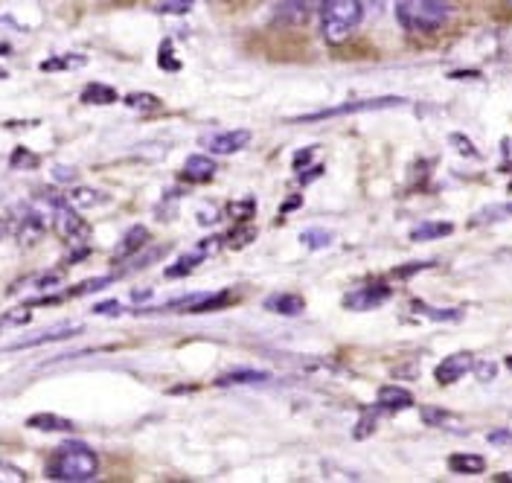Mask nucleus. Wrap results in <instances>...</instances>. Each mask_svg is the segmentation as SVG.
<instances>
[{"label":"nucleus","instance_id":"obj_24","mask_svg":"<svg viewBox=\"0 0 512 483\" xmlns=\"http://www.w3.org/2000/svg\"><path fill=\"white\" fill-rule=\"evenodd\" d=\"M111 280L114 277H94V280H85V283H79V286H73V289L67 291L70 297H82V294H94V291L105 289V286H111Z\"/></svg>","mask_w":512,"mask_h":483},{"label":"nucleus","instance_id":"obj_11","mask_svg":"<svg viewBox=\"0 0 512 483\" xmlns=\"http://www.w3.org/2000/svg\"><path fill=\"white\" fill-rule=\"evenodd\" d=\"M268 312H277V315H286V318H294V315H300L303 309H306V300L300 297V294H291V291H283V294H271V297H265V303H262Z\"/></svg>","mask_w":512,"mask_h":483},{"label":"nucleus","instance_id":"obj_14","mask_svg":"<svg viewBox=\"0 0 512 483\" xmlns=\"http://www.w3.org/2000/svg\"><path fill=\"white\" fill-rule=\"evenodd\" d=\"M448 469L454 475H480L486 469V460L480 454H451L448 457Z\"/></svg>","mask_w":512,"mask_h":483},{"label":"nucleus","instance_id":"obj_1","mask_svg":"<svg viewBox=\"0 0 512 483\" xmlns=\"http://www.w3.org/2000/svg\"><path fill=\"white\" fill-rule=\"evenodd\" d=\"M382 6L384 0H323L320 3V33L329 44H341Z\"/></svg>","mask_w":512,"mask_h":483},{"label":"nucleus","instance_id":"obj_39","mask_svg":"<svg viewBox=\"0 0 512 483\" xmlns=\"http://www.w3.org/2000/svg\"><path fill=\"white\" fill-rule=\"evenodd\" d=\"M507 367H510V370H512V355H510V358H507Z\"/></svg>","mask_w":512,"mask_h":483},{"label":"nucleus","instance_id":"obj_2","mask_svg":"<svg viewBox=\"0 0 512 483\" xmlns=\"http://www.w3.org/2000/svg\"><path fill=\"white\" fill-rule=\"evenodd\" d=\"M99 472V457L82 443H67L62 449L53 451L47 460V478L64 483L94 481Z\"/></svg>","mask_w":512,"mask_h":483},{"label":"nucleus","instance_id":"obj_15","mask_svg":"<svg viewBox=\"0 0 512 483\" xmlns=\"http://www.w3.org/2000/svg\"><path fill=\"white\" fill-rule=\"evenodd\" d=\"M146 242H149V230L146 227H131L126 236H123V245L117 248V254H114V259L120 262L123 257H131V254H137L140 248H146Z\"/></svg>","mask_w":512,"mask_h":483},{"label":"nucleus","instance_id":"obj_20","mask_svg":"<svg viewBox=\"0 0 512 483\" xmlns=\"http://www.w3.org/2000/svg\"><path fill=\"white\" fill-rule=\"evenodd\" d=\"M27 425L38 428V431H73V422L56 417V414H35V417L27 419Z\"/></svg>","mask_w":512,"mask_h":483},{"label":"nucleus","instance_id":"obj_36","mask_svg":"<svg viewBox=\"0 0 512 483\" xmlns=\"http://www.w3.org/2000/svg\"><path fill=\"white\" fill-rule=\"evenodd\" d=\"M56 181H73L76 178V172L73 169H67V166H56V175H53Z\"/></svg>","mask_w":512,"mask_h":483},{"label":"nucleus","instance_id":"obj_12","mask_svg":"<svg viewBox=\"0 0 512 483\" xmlns=\"http://www.w3.org/2000/svg\"><path fill=\"white\" fill-rule=\"evenodd\" d=\"M414 405V396H411V390H405V387L399 385H384L379 390V408L382 411H405V408H411Z\"/></svg>","mask_w":512,"mask_h":483},{"label":"nucleus","instance_id":"obj_21","mask_svg":"<svg viewBox=\"0 0 512 483\" xmlns=\"http://www.w3.org/2000/svg\"><path fill=\"white\" fill-rule=\"evenodd\" d=\"M309 9H312V0H283L280 3V15L291 21V24H297V21H303L306 15H309Z\"/></svg>","mask_w":512,"mask_h":483},{"label":"nucleus","instance_id":"obj_34","mask_svg":"<svg viewBox=\"0 0 512 483\" xmlns=\"http://www.w3.org/2000/svg\"><path fill=\"white\" fill-rule=\"evenodd\" d=\"M475 373H478L480 382H489V379L495 376V364H478V367H475Z\"/></svg>","mask_w":512,"mask_h":483},{"label":"nucleus","instance_id":"obj_29","mask_svg":"<svg viewBox=\"0 0 512 483\" xmlns=\"http://www.w3.org/2000/svg\"><path fill=\"white\" fill-rule=\"evenodd\" d=\"M85 65V56H76V59H53V62H44L41 70H67V67Z\"/></svg>","mask_w":512,"mask_h":483},{"label":"nucleus","instance_id":"obj_25","mask_svg":"<svg viewBox=\"0 0 512 483\" xmlns=\"http://www.w3.org/2000/svg\"><path fill=\"white\" fill-rule=\"evenodd\" d=\"M414 309H419L425 318H431V321H460V312L457 309H431V306H425V303H414Z\"/></svg>","mask_w":512,"mask_h":483},{"label":"nucleus","instance_id":"obj_30","mask_svg":"<svg viewBox=\"0 0 512 483\" xmlns=\"http://www.w3.org/2000/svg\"><path fill=\"white\" fill-rule=\"evenodd\" d=\"M9 163H12L15 169H21V166H35V163H38V158H35V155H30L27 149H18V152L12 155V161Z\"/></svg>","mask_w":512,"mask_h":483},{"label":"nucleus","instance_id":"obj_3","mask_svg":"<svg viewBox=\"0 0 512 483\" xmlns=\"http://www.w3.org/2000/svg\"><path fill=\"white\" fill-rule=\"evenodd\" d=\"M451 15L448 0H396V18L408 33H434Z\"/></svg>","mask_w":512,"mask_h":483},{"label":"nucleus","instance_id":"obj_40","mask_svg":"<svg viewBox=\"0 0 512 483\" xmlns=\"http://www.w3.org/2000/svg\"><path fill=\"white\" fill-rule=\"evenodd\" d=\"M507 6H512V0H507Z\"/></svg>","mask_w":512,"mask_h":483},{"label":"nucleus","instance_id":"obj_18","mask_svg":"<svg viewBox=\"0 0 512 483\" xmlns=\"http://www.w3.org/2000/svg\"><path fill=\"white\" fill-rule=\"evenodd\" d=\"M82 102H88V105H111V102H117V91L114 88H108V85H102V82H91L85 91H82Z\"/></svg>","mask_w":512,"mask_h":483},{"label":"nucleus","instance_id":"obj_19","mask_svg":"<svg viewBox=\"0 0 512 483\" xmlns=\"http://www.w3.org/2000/svg\"><path fill=\"white\" fill-rule=\"evenodd\" d=\"M64 201H67L70 207H76V210H91V207H99V204L105 201V195L82 187V190H73L70 195H64Z\"/></svg>","mask_w":512,"mask_h":483},{"label":"nucleus","instance_id":"obj_31","mask_svg":"<svg viewBox=\"0 0 512 483\" xmlns=\"http://www.w3.org/2000/svg\"><path fill=\"white\" fill-rule=\"evenodd\" d=\"M96 315H120V303L117 300H108V303H99L94 309Z\"/></svg>","mask_w":512,"mask_h":483},{"label":"nucleus","instance_id":"obj_10","mask_svg":"<svg viewBox=\"0 0 512 483\" xmlns=\"http://www.w3.org/2000/svg\"><path fill=\"white\" fill-rule=\"evenodd\" d=\"M79 332H82V326H76V323H62V326L44 329V332H41V335H35V338H24V341L12 344L9 350H30V347H41V344H50V341L73 338V335H79Z\"/></svg>","mask_w":512,"mask_h":483},{"label":"nucleus","instance_id":"obj_7","mask_svg":"<svg viewBox=\"0 0 512 483\" xmlns=\"http://www.w3.org/2000/svg\"><path fill=\"white\" fill-rule=\"evenodd\" d=\"M475 367V358L469 353H454L443 358L440 364H437V370H434V379L440 382V385H454V382H460L469 370Z\"/></svg>","mask_w":512,"mask_h":483},{"label":"nucleus","instance_id":"obj_26","mask_svg":"<svg viewBox=\"0 0 512 483\" xmlns=\"http://www.w3.org/2000/svg\"><path fill=\"white\" fill-rule=\"evenodd\" d=\"M195 0H160L158 12L160 15H187Z\"/></svg>","mask_w":512,"mask_h":483},{"label":"nucleus","instance_id":"obj_16","mask_svg":"<svg viewBox=\"0 0 512 483\" xmlns=\"http://www.w3.org/2000/svg\"><path fill=\"white\" fill-rule=\"evenodd\" d=\"M204 259H207V257H204V254H201V251L195 248L192 254H184V257L178 259V262H172V265H169V268H166L163 274H166L169 280H181V277L192 274V271H195V268H198V265H201Z\"/></svg>","mask_w":512,"mask_h":483},{"label":"nucleus","instance_id":"obj_17","mask_svg":"<svg viewBox=\"0 0 512 483\" xmlns=\"http://www.w3.org/2000/svg\"><path fill=\"white\" fill-rule=\"evenodd\" d=\"M271 376L262 373V370H233V373H224L219 376V385H256V382H268Z\"/></svg>","mask_w":512,"mask_h":483},{"label":"nucleus","instance_id":"obj_22","mask_svg":"<svg viewBox=\"0 0 512 483\" xmlns=\"http://www.w3.org/2000/svg\"><path fill=\"white\" fill-rule=\"evenodd\" d=\"M454 227L448 225V222H428V225H419L411 233V239L414 242H428V239H440V236H448Z\"/></svg>","mask_w":512,"mask_h":483},{"label":"nucleus","instance_id":"obj_35","mask_svg":"<svg viewBox=\"0 0 512 483\" xmlns=\"http://www.w3.org/2000/svg\"><path fill=\"white\" fill-rule=\"evenodd\" d=\"M428 268V262H414L411 268H399L396 271V277H411V274H416V271H425Z\"/></svg>","mask_w":512,"mask_h":483},{"label":"nucleus","instance_id":"obj_27","mask_svg":"<svg viewBox=\"0 0 512 483\" xmlns=\"http://www.w3.org/2000/svg\"><path fill=\"white\" fill-rule=\"evenodd\" d=\"M126 105L131 108H140V111H155L160 105L158 97H152V94H128Z\"/></svg>","mask_w":512,"mask_h":483},{"label":"nucleus","instance_id":"obj_13","mask_svg":"<svg viewBox=\"0 0 512 483\" xmlns=\"http://www.w3.org/2000/svg\"><path fill=\"white\" fill-rule=\"evenodd\" d=\"M216 172H219V169H216V161L207 158V155H192V158H187V163H184V178L198 181V184L213 181Z\"/></svg>","mask_w":512,"mask_h":483},{"label":"nucleus","instance_id":"obj_33","mask_svg":"<svg viewBox=\"0 0 512 483\" xmlns=\"http://www.w3.org/2000/svg\"><path fill=\"white\" fill-rule=\"evenodd\" d=\"M489 216H512V204H507V207H492V210L480 213V222H486Z\"/></svg>","mask_w":512,"mask_h":483},{"label":"nucleus","instance_id":"obj_5","mask_svg":"<svg viewBox=\"0 0 512 483\" xmlns=\"http://www.w3.org/2000/svg\"><path fill=\"white\" fill-rule=\"evenodd\" d=\"M396 105H405V99H361V102H347V105L323 108V111H315V114H303V117H297V123H320V120H329V117H347V114H364V111H382V108H396Z\"/></svg>","mask_w":512,"mask_h":483},{"label":"nucleus","instance_id":"obj_4","mask_svg":"<svg viewBox=\"0 0 512 483\" xmlns=\"http://www.w3.org/2000/svg\"><path fill=\"white\" fill-rule=\"evenodd\" d=\"M53 225H56L59 236H62L70 248H82V245H88L91 230H88V225L82 222L79 210H76V207H70L64 198L53 201Z\"/></svg>","mask_w":512,"mask_h":483},{"label":"nucleus","instance_id":"obj_23","mask_svg":"<svg viewBox=\"0 0 512 483\" xmlns=\"http://www.w3.org/2000/svg\"><path fill=\"white\" fill-rule=\"evenodd\" d=\"M300 242H303L306 248H312V251H320V248H326V245L332 242V233H329V230H306V233L300 236Z\"/></svg>","mask_w":512,"mask_h":483},{"label":"nucleus","instance_id":"obj_32","mask_svg":"<svg viewBox=\"0 0 512 483\" xmlns=\"http://www.w3.org/2000/svg\"><path fill=\"white\" fill-rule=\"evenodd\" d=\"M489 443H492V446H504V443H512V431H492V434H489Z\"/></svg>","mask_w":512,"mask_h":483},{"label":"nucleus","instance_id":"obj_38","mask_svg":"<svg viewBox=\"0 0 512 483\" xmlns=\"http://www.w3.org/2000/svg\"><path fill=\"white\" fill-rule=\"evenodd\" d=\"M6 233H9V225H6V222H3V219H0V239H3V236H6Z\"/></svg>","mask_w":512,"mask_h":483},{"label":"nucleus","instance_id":"obj_28","mask_svg":"<svg viewBox=\"0 0 512 483\" xmlns=\"http://www.w3.org/2000/svg\"><path fill=\"white\" fill-rule=\"evenodd\" d=\"M27 475L18 469V466H9V463H0V483H24Z\"/></svg>","mask_w":512,"mask_h":483},{"label":"nucleus","instance_id":"obj_9","mask_svg":"<svg viewBox=\"0 0 512 483\" xmlns=\"http://www.w3.org/2000/svg\"><path fill=\"white\" fill-rule=\"evenodd\" d=\"M251 143V131L236 129V131H219L213 137H207V149L213 155H236Z\"/></svg>","mask_w":512,"mask_h":483},{"label":"nucleus","instance_id":"obj_8","mask_svg":"<svg viewBox=\"0 0 512 483\" xmlns=\"http://www.w3.org/2000/svg\"><path fill=\"white\" fill-rule=\"evenodd\" d=\"M387 297H390V289H387V286H364V289L350 291V294L344 297V306H347L350 312H370V309L382 306Z\"/></svg>","mask_w":512,"mask_h":483},{"label":"nucleus","instance_id":"obj_37","mask_svg":"<svg viewBox=\"0 0 512 483\" xmlns=\"http://www.w3.org/2000/svg\"><path fill=\"white\" fill-rule=\"evenodd\" d=\"M149 294H152V291H134V294H131V300H146Z\"/></svg>","mask_w":512,"mask_h":483},{"label":"nucleus","instance_id":"obj_6","mask_svg":"<svg viewBox=\"0 0 512 483\" xmlns=\"http://www.w3.org/2000/svg\"><path fill=\"white\" fill-rule=\"evenodd\" d=\"M12 233H15V239L21 242V245H35L41 236H44V230H47V216L35 207V204H27V207H21V216L12 222L9 227Z\"/></svg>","mask_w":512,"mask_h":483}]
</instances>
